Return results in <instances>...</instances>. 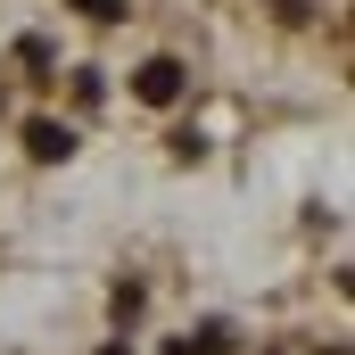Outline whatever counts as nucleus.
<instances>
[{"instance_id":"nucleus-1","label":"nucleus","mask_w":355,"mask_h":355,"mask_svg":"<svg viewBox=\"0 0 355 355\" xmlns=\"http://www.w3.org/2000/svg\"><path fill=\"white\" fill-rule=\"evenodd\" d=\"M132 91H141L149 107H174V99H182V58H149V67L132 75Z\"/></svg>"},{"instance_id":"nucleus-2","label":"nucleus","mask_w":355,"mask_h":355,"mask_svg":"<svg viewBox=\"0 0 355 355\" xmlns=\"http://www.w3.org/2000/svg\"><path fill=\"white\" fill-rule=\"evenodd\" d=\"M25 149H33L42 166H50V157H75V132H67L58 116H33V124H25Z\"/></svg>"},{"instance_id":"nucleus-3","label":"nucleus","mask_w":355,"mask_h":355,"mask_svg":"<svg viewBox=\"0 0 355 355\" xmlns=\"http://www.w3.org/2000/svg\"><path fill=\"white\" fill-rule=\"evenodd\" d=\"M166 355H232V339H223V331H198V339H174Z\"/></svg>"},{"instance_id":"nucleus-4","label":"nucleus","mask_w":355,"mask_h":355,"mask_svg":"<svg viewBox=\"0 0 355 355\" xmlns=\"http://www.w3.org/2000/svg\"><path fill=\"white\" fill-rule=\"evenodd\" d=\"M83 8L91 17H124V0H83Z\"/></svg>"},{"instance_id":"nucleus-5","label":"nucleus","mask_w":355,"mask_h":355,"mask_svg":"<svg viewBox=\"0 0 355 355\" xmlns=\"http://www.w3.org/2000/svg\"><path fill=\"white\" fill-rule=\"evenodd\" d=\"M99 355H132V347H99Z\"/></svg>"}]
</instances>
